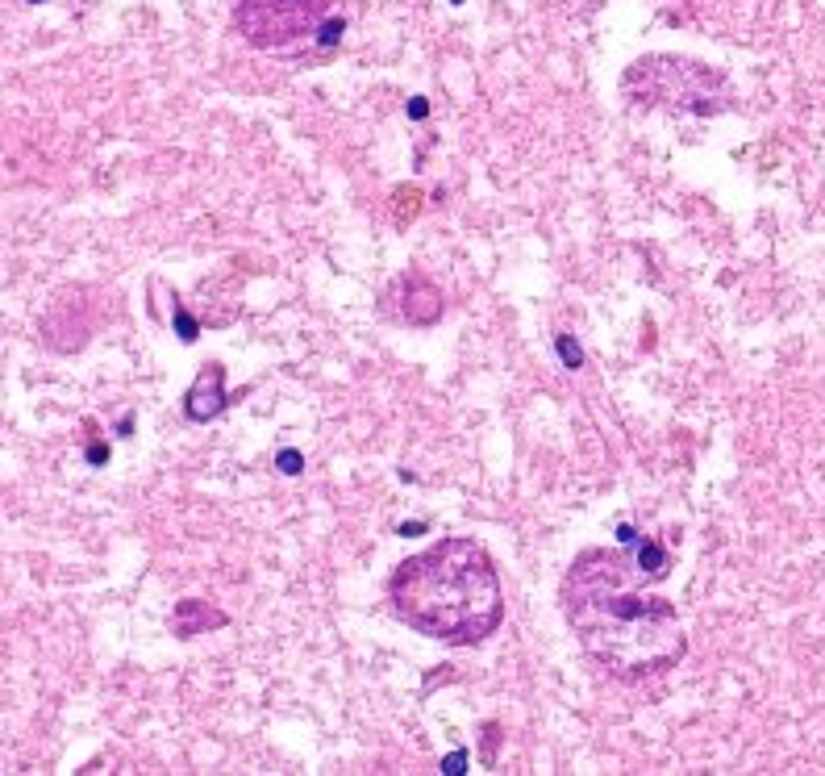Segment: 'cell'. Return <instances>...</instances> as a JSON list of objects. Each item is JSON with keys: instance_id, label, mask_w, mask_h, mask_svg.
I'll use <instances>...</instances> for the list:
<instances>
[{"instance_id": "cell-1", "label": "cell", "mask_w": 825, "mask_h": 776, "mask_svg": "<svg viewBox=\"0 0 825 776\" xmlns=\"http://www.w3.org/2000/svg\"><path fill=\"white\" fill-rule=\"evenodd\" d=\"M621 551H579L563 576V614L579 647L617 681L638 685L671 672L684 660V631L675 605L638 589Z\"/></svg>"}, {"instance_id": "cell-2", "label": "cell", "mask_w": 825, "mask_h": 776, "mask_svg": "<svg viewBox=\"0 0 825 776\" xmlns=\"http://www.w3.org/2000/svg\"><path fill=\"white\" fill-rule=\"evenodd\" d=\"M388 601L417 635L450 647L483 643L504 618L496 564L475 539H442L397 564Z\"/></svg>"}, {"instance_id": "cell-3", "label": "cell", "mask_w": 825, "mask_h": 776, "mask_svg": "<svg viewBox=\"0 0 825 776\" xmlns=\"http://www.w3.org/2000/svg\"><path fill=\"white\" fill-rule=\"evenodd\" d=\"M625 92L642 104H671L696 117L721 113L726 109V79L692 58H671V54H650L638 58L625 71Z\"/></svg>"}, {"instance_id": "cell-4", "label": "cell", "mask_w": 825, "mask_h": 776, "mask_svg": "<svg viewBox=\"0 0 825 776\" xmlns=\"http://www.w3.org/2000/svg\"><path fill=\"white\" fill-rule=\"evenodd\" d=\"M330 0H234V29L259 50H288L326 25Z\"/></svg>"}, {"instance_id": "cell-5", "label": "cell", "mask_w": 825, "mask_h": 776, "mask_svg": "<svg viewBox=\"0 0 825 776\" xmlns=\"http://www.w3.org/2000/svg\"><path fill=\"white\" fill-rule=\"evenodd\" d=\"M221 380H225L221 363H205V367H200L196 384H192L188 397H184V413H188L192 422H209V418H217V413L225 409V388H221Z\"/></svg>"}, {"instance_id": "cell-6", "label": "cell", "mask_w": 825, "mask_h": 776, "mask_svg": "<svg viewBox=\"0 0 825 776\" xmlns=\"http://www.w3.org/2000/svg\"><path fill=\"white\" fill-rule=\"evenodd\" d=\"M638 568H642L646 576H655V580H659V576L667 572V555H663L655 543H642V551H638Z\"/></svg>"}, {"instance_id": "cell-7", "label": "cell", "mask_w": 825, "mask_h": 776, "mask_svg": "<svg viewBox=\"0 0 825 776\" xmlns=\"http://www.w3.org/2000/svg\"><path fill=\"white\" fill-rule=\"evenodd\" d=\"M342 29H346V25H342V21H338V17H334V21H326V25H321V29H317V42H321V46H326V50H330V46H334V42H338V38H342Z\"/></svg>"}, {"instance_id": "cell-8", "label": "cell", "mask_w": 825, "mask_h": 776, "mask_svg": "<svg viewBox=\"0 0 825 776\" xmlns=\"http://www.w3.org/2000/svg\"><path fill=\"white\" fill-rule=\"evenodd\" d=\"M559 355H563L567 367H579V347H575L571 338H559Z\"/></svg>"}, {"instance_id": "cell-9", "label": "cell", "mask_w": 825, "mask_h": 776, "mask_svg": "<svg viewBox=\"0 0 825 776\" xmlns=\"http://www.w3.org/2000/svg\"><path fill=\"white\" fill-rule=\"evenodd\" d=\"M280 472L296 476V472H301V455H296V451H280Z\"/></svg>"}, {"instance_id": "cell-10", "label": "cell", "mask_w": 825, "mask_h": 776, "mask_svg": "<svg viewBox=\"0 0 825 776\" xmlns=\"http://www.w3.org/2000/svg\"><path fill=\"white\" fill-rule=\"evenodd\" d=\"M463 760H467V756H463V752H454V756L446 760V773H463Z\"/></svg>"}, {"instance_id": "cell-11", "label": "cell", "mask_w": 825, "mask_h": 776, "mask_svg": "<svg viewBox=\"0 0 825 776\" xmlns=\"http://www.w3.org/2000/svg\"><path fill=\"white\" fill-rule=\"evenodd\" d=\"M425 113H429V104H425V100H412V104H409V117H425Z\"/></svg>"}]
</instances>
